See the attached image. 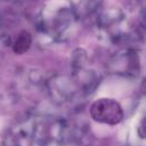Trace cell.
<instances>
[{"mask_svg":"<svg viewBox=\"0 0 146 146\" xmlns=\"http://www.w3.org/2000/svg\"><path fill=\"white\" fill-rule=\"evenodd\" d=\"M91 113L96 120L107 123H115L122 117L121 107L115 102L107 99L98 100L92 106Z\"/></svg>","mask_w":146,"mask_h":146,"instance_id":"6da1fadb","label":"cell"},{"mask_svg":"<svg viewBox=\"0 0 146 146\" xmlns=\"http://www.w3.org/2000/svg\"><path fill=\"white\" fill-rule=\"evenodd\" d=\"M30 43H31V36H30V34L23 33L17 39V41L15 43V51L16 52H24L30 47Z\"/></svg>","mask_w":146,"mask_h":146,"instance_id":"7a4b0ae2","label":"cell"}]
</instances>
